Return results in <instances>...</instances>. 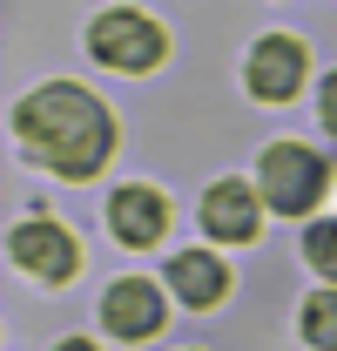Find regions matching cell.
Here are the masks:
<instances>
[{
	"label": "cell",
	"mask_w": 337,
	"mask_h": 351,
	"mask_svg": "<svg viewBox=\"0 0 337 351\" xmlns=\"http://www.w3.org/2000/svg\"><path fill=\"white\" fill-rule=\"evenodd\" d=\"M101 317H108L115 338H155V331H162V291H155L149 277H122V284H108Z\"/></svg>",
	"instance_id": "5b68a950"
},
{
	"label": "cell",
	"mask_w": 337,
	"mask_h": 351,
	"mask_svg": "<svg viewBox=\"0 0 337 351\" xmlns=\"http://www.w3.org/2000/svg\"><path fill=\"white\" fill-rule=\"evenodd\" d=\"M108 223H115V237H122L128 250H149V243L168 230V210H162L155 189L128 182V189H115V203H108Z\"/></svg>",
	"instance_id": "52a82bcc"
},
{
	"label": "cell",
	"mask_w": 337,
	"mask_h": 351,
	"mask_svg": "<svg viewBox=\"0 0 337 351\" xmlns=\"http://www.w3.org/2000/svg\"><path fill=\"white\" fill-rule=\"evenodd\" d=\"M303 257L317 263L324 277H337V223H317V230L303 237Z\"/></svg>",
	"instance_id": "8fae6325"
},
{
	"label": "cell",
	"mask_w": 337,
	"mask_h": 351,
	"mask_svg": "<svg viewBox=\"0 0 337 351\" xmlns=\"http://www.w3.org/2000/svg\"><path fill=\"white\" fill-rule=\"evenodd\" d=\"M168 284H175V291H182L189 304L203 311V304H216V298L229 291V270H223L210 250H182V257L168 263Z\"/></svg>",
	"instance_id": "9c48e42d"
},
{
	"label": "cell",
	"mask_w": 337,
	"mask_h": 351,
	"mask_svg": "<svg viewBox=\"0 0 337 351\" xmlns=\"http://www.w3.org/2000/svg\"><path fill=\"white\" fill-rule=\"evenodd\" d=\"M297 82H303V47L284 41V34L256 41V54H250V88H256V101H290Z\"/></svg>",
	"instance_id": "8992f818"
},
{
	"label": "cell",
	"mask_w": 337,
	"mask_h": 351,
	"mask_svg": "<svg viewBox=\"0 0 337 351\" xmlns=\"http://www.w3.org/2000/svg\"><path fill=\"white\" fill-rule=\"evenodd\" d=\"M203 223H210L223 243H250L256 237V189L250 182H216L203 196Z\"/></svg>",
	"instance_id": "ba28073f"
},
{
	"label": "cell",
	"mask_w": 337,
	"mask_h": 351,
	"mask_svg": "<svg viewBox=\"0 0 337 351\" xmlns=\"http://www.w3.org/2000/svg\"><path fill=\"white\" fill-rule=\"evenodd\" d=\"M88 47H95V61H108V68H155L162 61V27L155 21H142V14H101L95 27H88Z\"/></svg>",
	"instance_id": "3957f363"
},
{
	"label": "cell",
	"mask_w": 337,
	"mask_h": 351,
	"mask_svg": "<svg viewBox=\"0 0 337 351\" xmlns=\"http://www.w3.org/2000/svg\"><path fill=\"white\" fill-rule=\"evenodd\" d=\"M324 196V162L303 149V142H277L270 156H263V203L270 210H310Z\"/></svg>",
	"instance_id": "7a4b0ae2"
},
{
	"label": "cell",
	"mask_w": 337,
	"mask_h": 351,
	"mask_svg": "<svg viewBox=\"0 0 337 351\" xmlns=\"http://www.w3.org/2000/svg\"><path fill=\"white\" fill-rule=\"evenodd\" d=\"M7 250H14V263L21 270H34V277H47V284H61L68 270H75V237L61 230V223H21L14 237H7Z\"/></svg>",
	"instance_id": "277c9868"
},
{
	"label": "cell",
	"mask_w": 337,
	"mask_h": 351,
	"mask_svg": "<svg viewBox=\"0 0 337 351\" xmlns=\"http://www.w3.org/2000/svg\"><path fill=\"white\" fill-rule=\"evenodd\" d=\"M324 129L337 135V75H324Z\"/></svg>",
	"instance_id": "7c38bea8"
},
{
	"label": "cell",
	"mask_w": 337,
	"mask_h": 351,
	"mask_svg": "<svg viewBox=\"0 0 337 351\" xmlns=\"http://www.w3.org/2000/svg\"><path fill=\"white\" fill-rule=\"evenodd\" d=\"M61 351H95V345H88V338H68V345H61Z\"/></svg>",
	"instance_id": "4fadbf2b"
},
{
	"label": "cell",
	"mask_w": 337,
	"mask_h": 351,
	"mask_svg": "<svg viewBox=\"0 0 337 351\" xmlns=\"http://www.w3.org/2000/svg\"><path fill=\"white\" fill-rule=\"evenodd\" d=\"M303 338L324 345V351H337V291H317V298L303 304Z\"/></svg>",
	"instance_id": "30bf717a"
},
{
	"label": "cell",
	"mask_w": 337,
	"mask_h": 351,
	"mask_svg": "<svg viewBox=\"0 0 337 351\" xmlns=\"http://www.w3.org/2000/svg\"><path fill=\"white\" fill-rule=\"evenodd\" d=\"M14 129L21 142L41 156L47 169L61 176H95L108 162V149H115V122H108V108L75 82H47L34 88L21 108H14Z\"/></svg>",
	"instance_id": "6da1fadb"
}]
</instances>
